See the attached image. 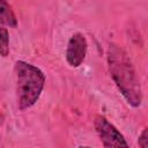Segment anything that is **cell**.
Returning a JSON list of instances; mask_svg holds the SVG:
<instances>
[{"label": "cell", "mask_w": 148, "mask_h": 148, "mask_svg": "<svg viewBox=\"0 0 148 148\" xmlns=\"http://www.w3.org/2000/svg\"><path fill=\"white\" fill-rule=\"evenodd\" d=\"M0 23L10 28L17 27V18L8 2L0 0Z\"/></svg>", "instance_id": "cell-5"}, {"label": "cell", "mask_w": 148, "mask_h": 148, "mask_svg": "<svg viewBox=\"0 0 148 148\" xmlns=\"http://www.w3.org/2000/svg\"><path fill=\"white\" fill-rule=\"evenodd\" d=\"M77 148H91V147H89V146H80Z\"/></svg>", "instance_id": "cell-8"}, {"label": "cell", "mask_w": 148, "mask_h": 148, "mask_svg": "<svg viewBox=\"0 0 148 148\" xmlns=\"http://www.w3.org/2000/svg\"><path fill=\"white\" fill-rule=\"evenodd\" d=\"M94 126L104 148H130L124 135L104 116H96Z\"/></svg>", "instance_id": "cell-3"}, {"label": "cell", "mask_w": 148, "mask_h": 148, "mask_svg": "<svg viewBox=\"0 0 148 148\" xmlns=\"http://www.w3.org/2000/svg\"><path fill=\"white\" fill-rule=\"evenodd\" d=\"M138 143L140 148H148V134H147V127H145L141 132V134L139 135L138 139Z\"/></svg>", "instance_id": "cell-7"}, {"label": "cell", "mask_w": 148, "mask_h": 148, "mask_svg": "<svg viewBox=\"0 0 148 148\" xmlns=\"http://www.w3.org/2000/svg\"><path fill=\"white\" fill-rule=\"evenodd\" d=\"M9 54V35L8 30L0 23V56L7 57Z\"/></svg>", "instance_id": "cell-6"}, {"label": "cell", "mask_w": 148, "mask_h": 148, "mask_svg": "<svg viewBox=\"0 0 148 148\" xmlns=\"http://www.w3.org/2000/svg\"><path fill=\"white\" fill-rule=\"evenodd\" d=\"M14 74L17 106L23 111L34 106L39 99L45 84V75L37 66L23 60L15 61Z\"/></svg>", "instance_id": "cell-2"}, {"label": "cell", "mask_w": 148, "mask_h": 148, "mask_svg": "<svg viewBox=\"0 0 148 148\" xmlns=\"http://www.w3.org/2000/svg\"><path fill=\"white\" fill-rule=\"evenodd\" d=\"M87 50H88V43L86 36L82 32L73 34L67 43L66 53H65L67 64L73 68L79 67L83 62L87 56Z\"/></svg>", "instance_id": "cell-4"}, {"label": "cell", "mask_w": 148, "mask_h": 148, "mask_svg": "<svg viewBox=\"0 0 148 148\" xmlns=\"http://www.w3.org/2000/svg\"><path fill=\"white\" fill-rule=\"evenodd\" d=\"M106 61L110 75L125 101L132 108H139L142 103V91L128 54L120 46L112 43L108 47Z\"/></svg>", "instance_id": "cell-1"}]
</instances>
